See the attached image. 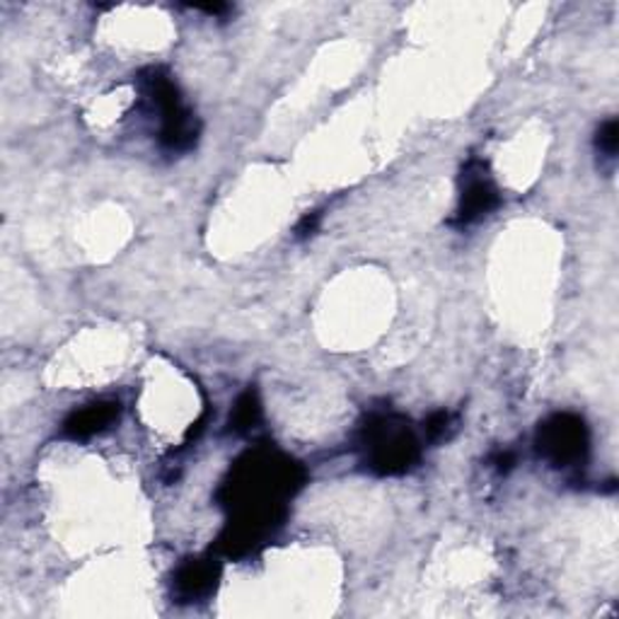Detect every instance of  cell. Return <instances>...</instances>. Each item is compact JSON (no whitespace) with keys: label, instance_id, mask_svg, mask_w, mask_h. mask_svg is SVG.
Instances as JSON below:
<instances>
[{"label":"cell","instance_id":"obj_1","mask_svg":"<svg viewBox=\"0 0 619 619\" xmlns=\"http://www.w3.org/2000/svg\"><path fill=\"white\" fill-rule=\"evenodd\" d=\"M305 482L298 462L269 448L249 450L235 462L228 480L220 487L218 501L233 513H286L284 501Z\"/></svg>","mask_w":619,"mask_h":619},{"label":"cell","instance_id":"obj_2","mask_svg":"<svg viewBox=\"0 0 619 619\" xmlns=\"http://www.w3.org/2000/svg\"><path fill=\"white\" fill-rule=\"evenodd\" d=\"M361 448L365 462L380 476H397L410 472L419 462L421 448L410 421L397 414H373L361 426Z\"/></svg>","mask_w":619,"mask_h":619},{"label":"cell","instance_id":"obj_3","mask_svg":"<svg viewBox=\"0 0 619 619\" xmlns=\"http://www.w3.org/2000/svg\"><path fill=\"white\" fill-rule=\"evenodd\" d=\"M590 435L581 416L576 414H554L542 421L538 435H534V448L540 458H544L554 468H573L581 464L588 455Z\"/></svg>","mask_w":619,"mask_h":619},{"label":"cell","instance_id":"obj_4","mask_svg":"<svg viewBox=\"0 0 619 619\" xmlns=\"http://www.w3.org/2000/svg\"><path fill=\"white\" fill-rule=\"evenodd\" d=\"M460 187V208L455 216L458 225H472L482 220L501 204L499 189L494 181H491L489 167L482 160H470L462 167Z\"/></svg>","mask_w":619,"mask_h":619},{"label":"cell","instance_id":"obj_5","mask_svg":"<svg viewBox=\"0 0 619 619\" xmlns=\"http://www.w3.org/2000/svg\"><path fill=\"white\" fill-rule=\"evenodd\" d=\"M220 579L216 559H187L175 573V598L179 602H196L210 596Z\"/></svg>","mask_w":619,"mask_h":619},{"label":"cell","instance_id":"obj_6","mask_svg":"<svg viewBox=\"0 0 619 619\" xmlns=\"http://www.w3.org/2000/svg\"><path fill=\"white\" fill-rule=\"evenodd\" d=\"M119 412H121L119 402H111V400L92 402L86 406V410L73 412L63 421V435L70 441H88L92 435L102 433L105 429L115 424L119 419Z\"/></svg>","mask_w":619,"mask_h":619},{"label":"cell","instance_id":"obj_7","mask_svg":"<svg viewBox=\"0 0 619 619\" xmlns=\"http://www.w3.org/2000/svg\"><path fill=\"white\" fill-rule=\"evenodd\" d=\"M262 421V400L255 387H247L237 397L233 414H230V431L233 433H249Z\"/></svg>","mask_w":619,"mask_h":619},{"label":"cell","instance_id":"obj_8","mask_svg":"<svg viewBox=\"0 0 619 619\" xmlns=\"http://www.w3.org/2000/svg\"><path fill=\"white\" fill-rule=\"evenodd\" d=\"M458 421H455V416L453 414H448V412H435V414H431L429 419H426V424H424V429H426V439L431 441V443H441V441H448L450 435L455 433V426Z\"/></svg>","mask_w":619,"mask_h":619},{"label":"cell","instance_id":"obj_9","mask_svg":"<svg viewBox=\"0 0 619 619\" xmlns=\"http://www.w3.org/2000/svg\"><path fill=\"white\" fill-rule=\"evenodd\" d=\"M596 148L605 155V158H615L617 148H619V124H617V119H608L600 126L598 136H596Z\"/></svg>","mask_w":619,"mask_h":619},{"label":"cell","instance_id":"obj_10","mask_svg":"<svg viewBox=\"0 0 619 619\" xmlns=\"http://www.w3.org/2000/svg\"><path fill=\"white\" fill-rule=\"evenodd\" d=\"M322 220V214L320 210H315V214H307L301 223H298V228H295V233H298V237H310L315 230H317V225Z\"/></svg>","mask_w":619,"mask_h":619},{"label":"cell","instance_id":"obj_11","mask_svg":"<svg viewBox=\"0 0 619 619\" xmlns=\"http://www.w3.org/2000/svg\"><path fill=\"white\" fill-rule=\"evenodd\" d=\"M494 464H497V470L499 472H509L513 464H515V455L513 453H499L497 455V460H494Z\"/></svg>","mask_w":619,"mask_h":619}]
</instances>
